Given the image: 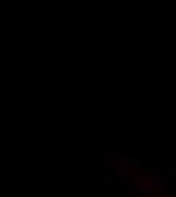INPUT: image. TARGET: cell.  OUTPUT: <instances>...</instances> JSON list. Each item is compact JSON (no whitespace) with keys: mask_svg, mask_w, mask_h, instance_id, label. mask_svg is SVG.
<instances>
[{"mask_svg":"<svg viewBox=\"0 0 176 197\" xmlns=\"http://www.w3.org/2000/svg\"><path fill=\"white\" fill-rule=\"evenodd\" d=\"M115 162H123L125 165H135V167H141V156H123V158H117Z\"/></svg>","mask_w":176,"mask_h":197,"instance_id":"1","label":"cell"},{"mask_svg":"<svg viewBox=\"0 0 176 197\" xmlns=\"http://www.w3.org/2000/svg\"><path fill=\"white\" fill-rule=\"evenodd\" d=\"M102 188L103 190H112V188H115V182H114V179L109 174H105L102 177Z\"/></svg>","mask_w":176,"mask_h":197,"instance_id":"2","label":"cell"},{"mask_svg":"<svg viewBox=\"0 0 176 197\" xmlns=\"http://www.w3.org/2000/svg\"><path fill=\"white\" fill-rule=\"evenodd\" d=\"M126 167L123 162H117V165H115V170H114V174L117 177H125L126 176Z\"/></svg>","mask_w":176,"mask_h":197,"instance_id":"3","label":"cell"},{"mask_svg":"<svg viewBox=\"0 0 176 197\" xmlns=\"http://www.w3.org/2000/svg\"><path fill=\"white\" fill-rule=\"evenodd\" d=\"M164 168L170 176H176V164L175 162H164Z\"/></svg>","mask_w":176,"mask_h":197,"instance_id":"4","label":"cell"},{"mask_svg":"<svg viewBox=\"0 0 176 197\" xmlns=\"http://www.w3.org/2000/svg\"><path fill=\"white\" fill-rule=\"evenodd\" d=\"M126 193L131 194V196H137V194L141 196V194H143V190L140 188V187H128V188H126Z\"/></svg>","mask_w":176,"mask_h":197,"instance_id":"5","label":"cell"},{"mask_svg":"<svg viewBox=\"0 0 176 197\" xmlns=\"http://www.w3.org/2000/svg\"><path fill=\"white\" fill-rule=\"evenodd\" d=\"M138 170H140V174H146V176L153 174V170H152V167H150V165H147V167H140Z\"/></svg>","mask_w":176,"mask_h":197,"instance_id":"6","label":"cell"},{"mask_svg":"<svg viewBox=\"0 0 176 197\" xmlns=\"http://www.w3.org/2000/svg\"><path fill=\"white\" fill-rule=\"evenodd\" d=\"M164 197H176V188H169V191L164 194Z\"/></svg>","mask_w":176,"mask_h":197,"instance_id":"7","label":"cell"}]
</instances>
